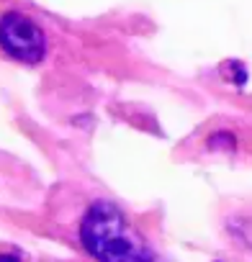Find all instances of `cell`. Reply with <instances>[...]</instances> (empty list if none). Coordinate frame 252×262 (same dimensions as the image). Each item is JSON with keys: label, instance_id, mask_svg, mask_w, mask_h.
Segmentation results:
<instances>
[{"label": "cell", "instance_id": "cell-2", "mask_svg": "<svg viewBox=\"0 0 252 262\" xmlns=\"http://www.w3.org/2000/svg\"><path fill=\"white\" fill-rule=\"evenodd\" d=\"M0 47L3 52L24 64H36L47 54V36L36 21L18 11L0 16Z\"/></svg>", "mask_w": 252, "mask_h": 262}, {"label": "cell", "instance_id": "cell-3", "mask_svg": "<svg viewBox=\"0 0 252 262\" xmlns=\"http://www.w3.org/2000/svg\"><path fill=\"white\" fill-rule=\"evenodd\" d=\"M0 262H26L21 252H0Z\"/></svg>", "mask_w": 252, "mask_h": 262}, {"label": "cell", "instance_id": "cell-1", "mask_svg": "<svg viewBox=\"0 0 252 262\" xmlns=\"http://www.w3.org/2000/svg\"><path fill=\"white\" fill-rule=\"evenodd\" d=\"M80 242L98 262H165L147 244L121 206L113 201H95L80 221Z\"/></svg>", "mask_w": 252, "mask_h": 262}]
</instances>
